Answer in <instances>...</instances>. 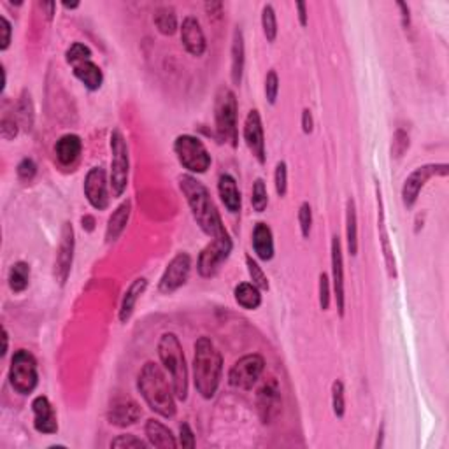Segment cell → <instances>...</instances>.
I'll list each match as a JSON object with an SVG mask.
<instances>
[{
  "label": "cell",
  "instance_id": "11",
  "mask_svg": "<svg viewBox=\"0 0 449 449\" xmlns=\"http://www.w3.org/2000/svg\"><path fill=\"white\" fill-rule=\"evenodd\" d=\"M436 176H448V165L429 164V165H423V167H418L414 172L409 174L404 186H402V200H404L405 208H412V205L416 204L421 188L425 186L426 181L432 179V177Z\"/></svg>",
  "mask_w": 449,
  "mask_h": 449
},
{
  "label": "cell",
  "instance_id": "17",
  "mask_svg": "<svg viewBox=\"0 0 449 449\" xmlns=\"http://www.w3.org/2000/svg\"><path fill=\"white\" fill-rule=\"evenodd\" d=\"M32 411H34V426L39 433L58 432L55 409H53L48 397H42V395L35 397L34 402H32Z\"/></svg>",
  "mask_w": 449,
  "mask_h": 449
},
{
  "label": "cell",
  "instance_id": "23",
  "mask_svg": "<svg viewBox=\"0 0 449 449\" xmlns=\"http://www.w3.org/2000/svg\"><path fill=\"white\" fill-rule=\"evenodd\" d=\"M253 248H255L256 256L263 262H269L274 256V239L273 230L265 223H256L253 230Z\"/></svg>",
  "mask_w": 449,
  "mask_h": 449
},
{
  "label": "cell",
  "instance_id": "25",
  "mask_svg": "<svg viewBox=\"0 0 449 449\" xmlns=\"http://www.w3.org/2000/svg\"><path fill=\"white\" fill-rule=\"evenodd\" d=\"M146 437L151 446L160 449H176L177 441L174 433L165 425H162L157 419H150L146 423Z\"/></svg>",
  "mask_w": 449,
  "mask_h": 449
},
{
  "label": "cell",
  "instance_id": "8",
  "mask_svg": "<svg viewBox=\"0 0 449 449\" xmlns=\"http://www.w3.org/2000/svg\"><path fill=\"white\" fill-rule=\"evenodd\" d=\"M111 188L114 197H121L128 183V146L119 130L111 133Z\"/></svg>",
  "mask_w": 449,
  "mask_h": 449
},
{
  "label": "cell",
  "instance_id": "2",
  "mask_svg": "<svg viewBox=\"0 0 449 449\" xmlns=\"http://www.w3.org/2000/svg\"><path fill=\"white\" fill-rule=\"evenodd\" d=\"M223 358L215 344L208 337H200L195 342L193 357V381L197 392L204 398H212L218 392L222 379Z\"/></svg>",
  "mask_w": 449,
  "mask_h": 449
},
{
  "label": "cell",
  "instance_id": "42",
  "mask_svg": "<svg viewBox=\"0 0 449 449\" xmlns=\"http://www.w3.org/2000/svg\"><path fill=\"white\" fill-rule=\"evenodd\" d=\"M111 448H121V449H146L148 444L144 441L137 439L136 436H119L111 443Z\"/></svg>",
  "mask_w": 449,
  "mask_h": 449
},
{
  "label": "cell",
  "instance_id": "34",
  "mask_svg": "<svg viewBox=\"0 0 449 449\" xmlns=\"http://www.w3.org/2000/svg\"><path fill=\"white\" fill-rule=\"evenodd\" d=\"M16 118L23 128L32 130V125H34V104H32L28 92L21 93V99L18 100Z\"/></svg>",
  "mask_w": 449,
  "mask_h": 449
},
{
  "label": "cell",
  "instance_id": "30",
  "mask_svg": "<svg viewBox=\"0 0 449 449\" xmlns=\"http://www.w3.org/2000/svg\"><path fill=\"white\" fill-rule=\"evenodd\" d=\"M235 300L241 307L248 311L258 309L260 304H262V295H260V289L256 288L251 282H241V285L235 288L234 292Z\"/></svg>",
  "mask_w": 449,
  "mask_h": 449
},
{
  "label": "cell",
  "instance_id": "38",
  "mask_svg": "<svg viewBox=\"0 0 449 449\" xmlns=\"http://www.w3.org/2000/svg\"><path fill=\"white\" fill-rule=\"evenodd\" d=\"M65 60L71 65H76L79 64V61L85 60H92V52H90L88 46L81 44V42H74V44L67 49V53H65Z\"/></svg>",
  "mask_w": 449,
  "mask_h": 449
},
{
  "label": "cell",
  "instance_id": "21",
  "mask_svg": "<svg viewBox=\"0 0 449 449\" xmlns=\"http://www.w3.org/2000/svg\"><path fill=\"white\" fill-rule=\"evenodd\" d=\"M83 150V143L76 133H67V136H61L55 144V155L61 165L68 167V165L74 164L79 158Z\"/></svg>",
  "mask_w": 449,
  "mask_h": 449
},
{
  "label": "cell",
  "instance_id": "12",
  "mask_svg": "<svg viewBox=\"0 0 449 449\" xmlns=\"http://www.w3.org/2000/svg\"><path fill=\"white\" fill-rule=\"evenodd\" d=\"M190 270H191V258L188 253H177L170 263L165 269L164 276H162L160 285H158V289L162 293H172L176 289H179L184 282L190 277Z\"/></svg>",
  "mask_w": 449,
  "mask_h": 449
},
{
  "label": "cell",
  "instance_id": "31",
  "mask_svg": "<svg viewBox=\"0 0 449 449\" xmlns=\"http://www.w3.org/2000/svg\"><path fill=\"white\" fill-rule=\"evenodd\" d=\"M358 222H357V205L353 198L347 200L346 205V239H347V251L351 256L358 255Z\"/></svg>",
  "mask_w": 449,
  "mask_h": 449
},
{
  "label": "cell",
  "instance_id": "53",
  "mask_svg": "<svg viewBox=\"0 0 449 449\" xmlns=\"http://www.w3.org/2000/svg\"><path fill=\"white\" fill-rule=\"evenodd\" d=\"M222 7H223V4H220V2H208V4H205V11H208V14H220Z\"/></svg>",
  "mask_w": 449,
  "mask_h": 449
},
{
  "label": "cell",
  "instance_id": "50",
  "mask_svg": "<svg viewBox=\"0 0 449 449\" xmlns=\"http://www.w3.org/2000/svg\"><path fill=\"white\" fill-rule=\"evenodd\" d=\"M313 114H311L309 109L302 111V130L304 133H311L313 132Z\"/></svg>",
  "mask_w": 449,
  "mask_h": 449
},
{
  "label": "cell",
  "instance_id": "36",
  "mask_svg": "<svg viewBox=\"0 0 449 449\" xmlns=\"http://www.w3.org/2000/svg\"><path fill=\"white\" fill-rule=\"evenodd\" d=\"M269 204V195H267V188L263 179H256L253 184V193H251V205L256 212H263Z\"/></svg>",
  "mask_w": 449,
  "mask_h": 449
},
{
  "label": "cell",
  "instance_id": "6",
  "mask_svg": "<svg viewBox=\"0 0 449 449\" xmlns=\"http://www.w3.org/2000/svg\"><path fill=\"white\" fill-rule=\"evenodd\" d=\"M9 383L14 392L20 395L32 393L37 386V361L34 354L28 353L27 349H18L11 358Z\"/></svg>",
  "mask_w": 449,
  "mask_h": 449
},
{
  "label": "cell",
  "instance_id": "45",
  "mask_svg": "<svg viewBox=\"0 0 449 449\" xmlns=\"http://www.w3.org/2000/svg\"><path fill=\"white\" fill-rule=\"evenodd\" d=\"M16 172L21 181H32L34 179L35 172H37V165H35V162L32 160V158H23V160L18 164Z\"/></svg>",
  "mask_w": 449,
  "mask_h": 449
},
{
  "label": "cell",
  "instance_id": "5",
  "mask_svg": "<svg viewBox=\"0 0 449 449\" xmlns=\"http://www.w3.org/2000/svg\"><path fill=\"white\" fill-rule=\"evenodd\" d=\"M215 119L220 143H230L234 148L237 146V99L227 86H222L216 93Z\"/></svg>",
  "mask_w": 449,
  "mask_h": 449
},
{
  "label": "cell",
  "instance_id": "55",
  "mask_svg": "<svg viewBox=\"0 0 449 449\" xmlns=\"http://www.w3.org/2000/svg\"><path fill=\"white\" fill-rule=\"evenodd\" d=\"M7 337H9V335H7V330H6V328H4V337H2V339H4V347H2V354L7 353Z\"/></svg>",
  "mask_w": 449,
  "mask_h": 449
},
{
  "label": "cell",
  "instance_id": "10",
  "mask_svg": "<svg viewBox=\"0 0 449 449\" xmlns=\"http://www.w3.org/2000/svg\"><path fill=\"white\" fill-rule=\"evenodd\" d=\"M265 360L260 354H246L241 360L235 361L234 367L228 372V381L232 386L241 390H251L253 385L262 376Z\"/></svg>",
  "mask_w": 449,
  "mask_h": 449
},
{
  "label": "cell",
  "instance_id": "29",
  "mask_svg": "<svg viewBox=\"0 0 449 449\" xmlns=\"http://www.w3.org/2000/svg\"><path fill=\"white\" fill-rule=\"evenodd\" d=\"M130 209H132V204L130 200L123 202L118 209L111 215L109 222H107V228H106V241L107 242H114L119 235L123 234L125 230L126 223H128L130 218Z\"/></svg>",
  "mask_w": 449,
  "mask_h": 449
},
{
  "label": "cell",
  "instance_id": "9",
  "mask_svg": "<svg viewBox=\"0 0 449 449\" xmlns=\"http://www.w3.org/2000/svg\"><path fill=\"white\" fill-rule=\"evenodd\" d=\"M232 253V239L228 234L220 235V237H212V241L202 249L198 255L197 269L202 277H212L218 274L222 265L227 262V258Z\"/></svg>",
  "mask_w": 449,
  "mask_h": 449
},
{
  "label": "cell",
  "instance_id": "49",
  "mask_svg": "<svg viewBox=\"0 0 449 449\" xmlns=\"http://www.w3.org/2000/svg\"><path fill=\"white\" fill-rule=\"evenodd\" d=\"M179 430H181V437H179L181 446L188 448V449H193L195 448V436H193V432H191L190 425H188V423H183Z\"/></svg>",
  "mask_w": 449,
  "mask_h": 449
},
{
  "label": "cell",
  "instance_id": "39",
  "mask_svg": "<svg viewBox=\"0 0 449 449\" xmlns=\"http://www.w3.org/2000/svg\"><path fill=\"white\" fill-rule=\"evenodd\" d=\"M332 407H334V414L337 418H342L344 411H346L342 381H334V385H332Z\"/></svg>",
  "mask_w": 449,
  "mask_h": 449
},
{
  "label": "cell",
  "instance_id": "56",
  "mask_svg": "<svg viewBox=\"0 0 449 449\" xmlns=\"http://www.w3.org/2000/svg\"><path fill=\"white\" fill-rule=\"evenodd\" d=\"M64 7H65V9H78V7H79V2H72V4H67V2H65V4H64Z\"/></svg>",
  "mask_w": 449,
  "mask_h": 449
},
{
  "label": "cell",
  "instance_id": "15",
  "mask_svg": "<svg viewBox=\"0 0 449 449\" xmlns=\"http://www.w3.org/2000/svg\"><path fill=\"white\" fill-rule=\"evenodd\" d=\"M72 256H74V230H72L71 223H65L61 228V241L55 263V276L61 286L65 285L68 274H71Z\"/></svg>",
  "mask_w": 449,
  "mask_h": 449
},
{
  "label": "cell",
  "instance_id": "26",
  "mask_svg": "<svg viewBox=\"0 0 449 449\" xmlns=\"http://www.w3.org/2000/svg\"><path fill=\"white\" fill-rule=\"evenodd\" d=\"M218 193L222 197L224 208L230 212L241 211V191H239L237 183L230 174H223L218 181Z\"/></svg>",
  "mask_w": 449,
  "mask_h": 449
},
{
  "label": "cell",
  "instance_id": "13",
  "mask_svg": "<svg viewBox=\"0 0 449 449\" xmlns=\"http://www.w3.org/2000/svg\"><path fill=\"white\" fill-rule=\"evenodd\" d=\"M85 195L92 208L104 211L109 205V193H107L106 170L102 167H93L85 177Z\"/></svg>",
  "mask_w": 449,
  "mask_h": 449
},
{
  "label": "cell",
  "instance_id": "43",
  "mask_svg": "<svg viewBox=\"0 0 449 449\" xmlns=\"http://www.w3.org/2000/svg\"><path fill=\"white\" fill-rule=\"evenodd\" d=\"M277 92H280V78H277L276 71H269L265 78V95L269 104H276Z\"/></svg>",
  "mask_w": 449,
  "mask_h": 449
},
{
  "label": "cell",
  "instance_id": "19",
  "mask_svg": "<svg viewBox=\"0 0 449 449\" xmlns=\"http://www.w3.org/2000/svg\"><path fill=\"white\" fill-rule=\"evenodd\" d=\"M332 276H334L337 309L340 316H344V258L340 239L337 235L332 237Z\"/></svg>",
  "mask_w": 449,
  "mask_h": 449
},
{
  "label": "cell",
  "instance_id": "16",
  "mask_svg": "<svg viewBox=\"0 0 449 449\" xmlns=\"http://www.w3.org/2000/svg\"><path fill=\"white\" fill-rule=\"evenodd\" d=\"M143 416L139 404L128 397H121L112 400L109 411H107V419L114 426H130L136 425Z\"/></svg>",
  "mask_w": 449,
  "mask_h": 449
},
{
  "label": "cell",
  "instance_id": "51",
  "mask_svg": "<svg viewBox=\"0 0 449 449\" xmlns=\"http://www.w3.org/2000/svg\"><path fill=\"white\" fill-rule=\"evenodd\" d=\"M297 9H299L300 25H302V27H306V25H307V6H306V4L299 2V4H297Z\"/></svg>",
  "mask_w": 449,
  "mask_h": 449
},
{
  "label": "cell",
  "instance_id": "35",
  "mask_svg": "<svg viewBox=\"0 0 449 449\" xmlns=\"http://www.w3.org/2000/svg\"><path fill=\"white\" fill-rule=\"evenodd\" d=\"M262 28L263 34H265L267 41L274 42L276 41L277 35V20H276V13H274V7L267 4L262 11Z\"/></svg>",
  "mask_w": 449,
  "mask_h": 449
},
{
  "label": "cell",
  "instance_id": "27",
  "mask_svg": "<svg viewBox=\"0 0 449 449\" xmlns=\"http://www.w3.org/2000/svg\"><path fill=\"white\" fill-rule=\"evenodd\" d=\"M146 288H148V281L144 280V277H139V280H136L128 286V289H126L125 295H123L121 307H119V321H121V323H126L128 318L132 316L133 307H136L137 300L140 299V295H143Z\"/></svg>",
  "mask_w": 449,
  "mask_h": 449
},
{
  "label": "cell",
  "instance_id": "54",
  "mask_svg": "<svg viewBox=\"0 0 449 449\" xmlns=\"http://www.w3.org/2000/svg\"><path fill=\"white\" fill-rule=\"evenodd\" d=\"M398 7L402 9V20H404V27H409V7L404 2H398Z\"/></svg>",
  "mask_w": 449,
  "mask_h": 449
},
{
  "label": "cell",
  "instance_id": "28",
  "mask_svg": "<svg viewBox=\"0 0 449 449\" xmlns=\"http://www.w3.org/2000/svg\"><path fill=\"white\" fill-rule=\"evenodd\" d=\"M242 72H244V37L241 28H235L232 39V81L234 85H241Z\"/></svg>",
  "mask_w": 449,
  "mask_h": 449
},
{
  "label": "cell",
  "instance_id": "1",
  "mask_svg": "<svg viewBox=\"0 0 449 449\" xmlns=\"http://www.w3.org/2000/svg\"><path fill=\"white\" fill-rule=\"evenodd\" d=\"M179 188L184 197H186L195 222L202 228L204 234H208L209 237H220V235L227 234L222 216H220L218 209H216L215 202L211 198V193L200 181L195 179L193 176H181Z\"/></svg>",
  "mask_w": 449,
  "mask_h": 449
},
{
  "label": "cell",
  "instance_id": "4",
  "mask_svg": "<svg viewBox=\"0 0 449 449\" xmlns=\"http://www.w3.org/2000/svg\"><path fill=\"white\" fill-rule=\"evenodd\" d=\"M158 354L172 378V392L177 400L188 398V369L183 347L176 334H164L158 342Z\"/></svg>",
  "mask_w": 449,
  "mask_h": 449
},
{
  "label": "cell",
  "instance_id": "20",
  "mask_svg": "<svg viewBox=\"0 0 449 449\" xmlns=\"http://www.w3.org/2000/svg\"><path fill=\"white\" fill-rule=\"evenodd\" d=\"M376 198H378V228H379V239H381V248H383V255H385L386 269H388V276H390V277H397V263H395L393 249H392V246H390L388 232H386L385 208H383L381 188H379V184H376Z\"/></svg>",
  "mask_w": 449,
  "mask_h": 449
},
{
  "label": "cell",
  "instance_id": "40",
  "mask_svg": "<svg viewBox=\"0 0 449 449\" xmlns=\"http://www.w3.org/2000/svg\"><path fill=\"white\" fill-rule=\"evenodd\" d=\"M299 223L300 230H302L304 237H309L311 227H313V211H311V205L307 202H304L299 209Z\"/></svg>",
  "mask_w": 449,
  "mask_h": 449
},
{
  "label": "cell",
  "instance_id": "47",
  "mask_svg": "<svg viewBox=\"0 0 449 449\" xmlns=\"http://www.w3.org/2000/svg\"><path fill=\"white\" fill-rule=\"evenodd\" d=\"M0 136L6 140H13L18 136V123L14 121V118H4L0 123Z\"/></svg>",
  "mask_w": 449,
  "mask_h": 449
},
{
  "label": "cell",
  "instance_id": "48",
  "mask_svg": "<svg viewBox=\"0 0 449 449\" xmlns=\"http://www.w3.org/2000/svg\"><path fill=\"white\" fill-rule=\"evenodd\" d=\"M0 34H2V37H0V49L6 52L11 44V34H13V28H11V23L4 16H0Z\"/></svg>",
  "mask_w": 449,
  "mask_h": 449
},
{
  "label": "cell",
  "instance_id": "32",
  "mask_svg": "<svg viewBox=\"0 0 449 449\" xmlns=\"http://www.w3.org/2000/svg\"><path fill=\"white\" fill-rule=\"evenodd\" d=\"M153 21H155V25H157L158 32H160L162 35L176 34L177 18H176V13H174L172 7H167V6L158 7V9L155 11Z\"/></svg>",
  "mask_w": 449,
  "mask_h": 449
},
{
  "label": "cell",
  "instance_id": "7",
  "mask_svg": "<svg viewBox=\"0 0 449 449\" xmlns=\"http://www.w3.org/2000/svg\"><path fill=\"white\" fill-rule=\"evenodd\" d=\"M174 153L177 160L190 172L204 174L211 167V155L200 139L193 136H179L174 143Z\"/></svg>",
  "mask_w": 449,
  "mask_h": 449
},
{
  "label": "cell",
  "instance_id": "24",
  "mask_svg": "<svg viewBox=\"0 0 449 449\" xmlns=\"http://www.w3.org/2000/svg\"><path fill=\"white\" fill-rule=\"evenodd\" d=\"M74 67V76L90 90V92H95L102 86L104 76L102 71L97 64H93L92 60H85L79 61V64L72 65Z\"/></svg>",
  "mask_w": 449,
  "mask_h": 449
},
{
  "label": "cell",
  "instance_id": "33",
  "mask_svg": "<svg viewBox=\"0 0 449 449\" xmlns=\"http://www.w3.org/2000/svg\"><path fill=\"white\" fill-rule=\"evenodd\" d=\"M7 281H9V288L13 292L20 293L23 289H27L28 281H30V267L25 262H16L9 270V276H7Z\"/></svg>",
  "mask_w": 449,
  "mask_h": 449
},
{
  "label": "cell",
  "instance_id": "41",
  "mask_svg": "<svg viewBox=\"0 0 449 449\" xmlns=\"http://www.w3.org/2000/svg\"><path fill=\"white\" fill-rule=\"evenodd\" d=\"M274 181H276V191L280 197H285L286 190H288V167L285 162H280L276 165V174H274Z\"/></svg>",
  "mask_w": 449,
  "mask_h": 449
},
{
  "label": "cell",
  "instance_id": "22",
  "mask_svg": "<svg viewBox=\"0 0 449 449\" xmlns=\"http://www.w3.org/2000/svg\"><path fill=\"white\" fill-rule=\"evenodd\" d=\"M281 407V395L280 390H277L276 383H269V385L263 386L258 393V409L260 414H262V419L265 423H269L274 416L277 414Z\"/></svg>",
  "mask_w": 449,
  "mask_h": 449
},
{
  "label": "cell",
  "instance_id": "14",
  "mask_svg": "<svg viewBox=\"0 0 449 449\" xmlns=\"http://www.w3.org/2000/svg\"><path fill=\"white\" fill-rule=\"evenodd\" d=\"M244 140L253 157L258 160V164H265V137H263L262 118H260V112L256 109L249 111V114L246 116Z\"/></svg>",
  "mask_w": 449,
  "mask_h": 449
},
{
  "label": "cell",
  "instance_id": "18",
  "mask_svg": "<svg viewBox=\"0 0 449 449\" xmlns=\"http://www.w3.org/2000/svg\"><path fill=\"white\" fill-rule=\"evenodd\" d=\"M181 42L186 48V52L193 56H202L205 52V37L202 32L200 23L197 18L188 16L184 18L183 27H181Z\"/></svg>",
  "mask_w": 449,
  "mask_h": 449
},
{
  "label": "cell",
  "instance_id": "52",
  "mask_svg": "<svg viewBox=\"0 0 449 449\" xmlns=\"http://www.w3.org/2000/svg\"><path fill=\"white\" fill-rule=\"evenodd\" d=\"M81 223H83V228H85L86 232H93V228H95V220H93V216H90V215L83 216Z\"/></svg>",
  "mask_w": 449,
  "mask_h": 449
},
{
  "label": "cell",
  "instance_id": "37",
  "mask_svg": "<svg viewBox=\"0 0 449 449\" xmlns=\"http://www.w3.org/2000/svg\"><path fill=\"white\" fill-rule=\"evenodd\" d=\"M246 265H248V273L251 276L253 285L258 289H269V281H267V276L263 274L262 267L251 258V256H246Z\"/></svg>",
  "mask_w": 449,
  "mask_h": 449
},
{
  "label": "cell",
  "instance_id": "44",
  "mask_svg": "<svg viewBox=\"0 0 449 449\" xmlns=\"http://www.w3.org/2000/svg\"><path fill=\"white\" fill-rule=\"evenodd\" d=\"M409 148V136L404 130H397L393 136V144H392V155L395 158H400L402 155L407 151Z\"/></svg>",
  "mask_w": 449,
  "mask_h": 449
},
{
  "label": "cell",
  "instance_id": "3",
  "mask_svg": "<svg viewBox=\"0 0 449 449\" xmlns=\"http://www.w3.org/2000/svg\"><path fill=\"white\" fill-rule=\"evenodd\" d=\"M137 388L144 397L146 404L150 405L151 411L164 418H172L176 414V402L174 395L170 392L167 378L164 376L162 369L153 361H148L140 371L139 379H137Z\"/></svg>",
  "mask_w": 449,
  "mask_h": 449
},
{
  "label": "cell",
  "instance_id": "46",
  "mask_svg": "<svg viewBox=\"0 0 449 449\" xmlns=\"http://www.w3.org/2000/svg\"><path fill=\"white\" fill-rule=\"evenodd\" d=\"M328 306H330V282L327 274H320V307L327 311Z\"/></svg>",
  "mask_w": 449,
  "mask_h": 449
}]
</instances>
